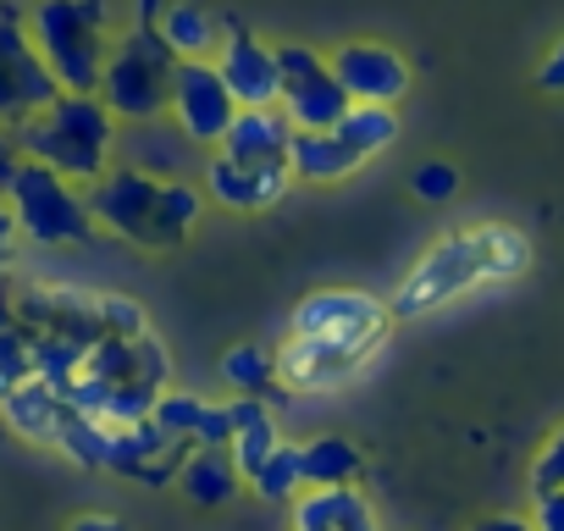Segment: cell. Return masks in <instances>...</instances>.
Listing matches in <instances>:
<instances>
[{
  "instance_id": "6da1fadb",
  "label": "cell",
  "mask_w": 564,
  "mask_h": 531,
  "mask_svg": "<svg viewBox=\"0 0 564 531\" xmlns=\"http://www.w3.org/2000/svg\"><path fill=\"white\" fill-rule=\"evenodd\" d=\"M525 266H531V238H525L520 227L487 221V227L443 232V238L410 266V278L399 283L388 316H393V322L432 316V311H443L448 300H459V294H470V289L520 278Z\"/></svg>"
},
{
  "instance_id": "7a4b0ae2",
  "label": "cell",
  "mask_w": 564,
  "mask_h": 531,
  "mask_svg": "<svg viewBox=\"0 0 564 531\" xmlns=\"http://www.w3.org/2000/svg\"><path fill=\"white\" fill-rule=\"evenodd\" d=\"M111 144H117V117L106 111L100 95H62L45 106L34 122L18 128L23 161H40L62 172L67 183H100L111 172Z\"/></svg>"
},
{
  "instance_id": "3957f363",
  "label": "cell",
  "mask_w": 564,
  "mask_h": 531,
  "mask_svg": "<svg viewBox=\"0 0 564 531\" xmlns=\"http://www.w3.org/2000/svg\"><path fill=\"white\" fill-rule=\"evenodd\" d=\"M29 34L56 73L62 95H100L111 45H106V7L100 0H40Z\"/></svg>"
},
{
  "instance_id": "277c9868",
  "label": "cell",
  "mask_w": 564,
  "mask_h": 531,
  "mask_svg": "<svg viewBox=\"0 0 564 531\" xmlns=\"http://www.w3.org/2000/svg\"><path fill=\"white\" fill-rule=\"evenodd\" d=\"M172 78H177V56L161 40V29H133L100 78V100L117 122H155L172 106Z\"/></svg>"
},
{
  "instance_id": "5b68a950",
  "label": "cell",
  "mask_w": 564,
  "mask_h": 531,
  "mask_svg": "<svg viewBox=\"0 0 564 531\" xmlns=\"http://www.w3.org/2000/svg\"><path fill=\"white\" fill-rule=\"evenodd\" d=\"M7 205L23 227V238L45 243V249H62V243H84L95 232V216H89V199L51 166L40 161H23L12 188H7Z\"/></svg>"
},
{
  "instance_id": "8992f818",
  "label": "cell",
  "mask_w": 564,
  "mask_h": 531,
  "mask_svg": "<svg viewBox=\"0 0 564 531\" xmlns=\"http://www.w3.org/2000/svg\"><path fill=\"white\" fill-rule=\"evenodd\" d=\"M388 327H393V316L377 294H366V289H316V294L300 300L289 338H311V344H327L338 355L371 360L377 344L388 338Z\"/></svg>"
},
{
  "instance_id": "52a82bcc",
  "label": "cell",
  "mask_w": 564,
  "mask_h": 531,
  "mask_svg": "<svg viewBox=\"0 0 564 531\" xmlns=\"http://www.w3.org/2000/svg\"><path fill=\"white\" fill-rule=\"evenodd\" d=\"M276 67H282L276 111L294 122V133H333L355 111V100L333 73V56H322L316 45H276Z\"/></svg>"
},
{
  "instance_id": "ba28073f",
  "label": "cell",
  "mask_w": 564,
  "mask_h": 531,
  "mask_svg": "<svg viewBox=\"0 0 564 531\" xmlns=\"http://www.w3.org/2000/svg\"><path fill=\"white\" fill-rule=\"evenodd\" d=\"M62 100V84H56V73L45 67V56H40V45H34V34H29V23H18V18H0V128H23V122H34L45 106H56Z\"/></svg>"
},
{
  "instance_id": "9c48e42d",
  "label": "cell",
  "mask_w": 564,
  "mask_h": 531,
  "mask_svg": "<svg viewBox=\"0 0 564 531\" xmlns=\"http://www.w3.org/2000/svg\"><path fill=\"white\" fill-rule=\"evenodd\" d=\"M161 177L155 172H144V166H111L100 183H89V216H95V227H106V232H117V238H128V243H139V249H150V232H155V205H161Z\"/></svg>"
},
{
  "instance_id": "30bf717a",
  "label": "cell",
  "mask_w": 564,
  "mask_h": 531,
  "mask_svg": "<svg viewBox=\"0 0 564 531\" xmlns=\"http://www.w3.org/2000/svg\"><path fill=\"white\" fill-rule=\"evenodd\" d=\"M172 117H177V133H183L188 144L221 150L227 128L238 122V100H232V89L221 84L216 62H177V78H172Z\"/></svg>"
},
{
  "instance_id": "8fae6325",
  "label": "cell",
  "mask_w": 564,
  "mask_h": 531,
  "mask_svg": "<svg viewBox=\"0 0 564 531\" xmlns=\"http://www.w3.org/2000/svg\"><path fill=\"white\" fill-rule=\"evenodd\" d=\"M333 73H338V84L355 106H399L404 89H410V62L393 45H377V40L338 45Z\"/></svg>"
},
{
  "instance_id": "7c38bea8",
  "label": "cell",
  "mask_w": 564,
  "mask_h": 531,
  "mask_svg": "<svg viewBox=\"0 0 564 531\" xmlns=\"http://www.w3.org/2000/svg\"><path fill=\"white\" fill-rule=\"evenodd\" d=\"M221 84L232 89L238 111H271L282 100V67H276V45L254 40L249 29H227V45L216 56Z\"/></svg>"
},
{
  "instance_id": "4fadbf2b",
  "label": "cell",
  "mask_w": 564,
  "mask_h": 531,
  "mask_svg": "<svg viewBox=\"0 0 564 531\" xmlns=\"http://www.w3.org/2000/svg\"><path fill=\"white\" fill-rule=\"evenodd\" d=\"M289 183H294L289 166H238L221 150L205 161V188L227 210H265V205H276L282 194H289Z\"/></svg>"
},
{
  "instance_id": "5bb4252c",
  "label": "cell",
  "mask_w": 564,
  "mask_h": 531,
  "mask_svg": "<svg viewBox=\"0 0 564 531\" xmlns=\"http://www.w3.org/2000/svg\"><path fill=\"white\" fill-rule=\"evenodd\" d=\"M289 531H382L360 487H311L289 503Z\"/></svg>"
},
{
  "instance_id": "9a60e30c",
  "label": "cell",
  "mask_w": 564,
  "mask_h": 531,
  "mask_svg": "<svg viewBox=\"0 0 564 531\" xmlns=\"http://www.w3.org/2000/svg\"><path fill=\"white\" fill-rule=\"evenodd\" d=\"M289 144H294V122L271 111H238V122L221 139V155L238 166H289Z\"/></svg>"
},
{
  "instance_id": "2e32d148",
  "label": "cell",
  "mask_w": 564,
  "mask_h": 531,
  "mask_svg": "<svg viewBox=\"0 0 564 531\" xmlns=\"http://www.w3.org/2000/svg\"><path fill=\"white\" fill-rule=\"evenodd\" d=\"M366 360L355 355H338L327 344H311V338H289L276 349V382H289L300 393H327V388H344Z\"/></svg>"
},
{
  "instance_id": "e0dca14e",
  "label": "cell",
  "mask_w": 564,
  "mask_h": 531,
  "mask_svg": "<svg viewBox=\"0 0 564 531\" xmlns=\"http://www.w3.org/2000/svg\"><path fill=\"white\" fill-rule=\"evenodd\" d=\"M67 410H73L67 393L51 388L45 377H34V382H23V388H12V393H0V415H7V426H12L18 437H29V443H56Z\"/></svg>"
},
{
  "instance_id": "ac0fdd59",
  "label": "cell",
  "mask_w": 564,
  "mask_h": 531,
  "mask_svg": "<svg viewBox=\"0 0 564 531\" xmlns=\"http://www.w3.org/2000/svg\"><path fill=\"white\" fill-rule=\"evenodd\" d=\"M161 40L172 45L177 62H216L221 45H227V29L210 7H199V0H172V7L161 12Z\"/></svg>"
},
{
  "instance_id": "d6986e66",
  "label": "cell",
  "mask_w": 564,
  "mask_h": 531,
  "mask_svg": "<svg viewBox=\"0 0 564 531\" xmlns=\"http://www.w3.org/2000/svg\"><path fill=\"white\" fill-rule=\"evenodd\" d=\"M177 487H183L188 503H199V509H221V503L238 498L243 476H238V465H232L227 448H188L183 465H177Z\"/></svg>"
},
{
  "instance_id": "ffe728a7",
  "label": "cell",
  "mask_w": 564,
  "mask_h": 531,
  "mask_svg": "<svg viewBox=\"0 0 564 531\" xmlns=\"http://www.w3.org/2000/svg\"><path fill=\"white\" fill-rule=\"evenodd\" d=\"M366 470V454L355 437L344 432H322L311 443H300V476H305V492L311 487H355Z\"/></svg>"
},
{
  "instance_id": "44dd1931",
  "label": "cell",
  "mask_w": 564,
  "mask_h": 531,
  "mask_svg": "<svg viewBox=\"0 0 564 531\" xmlns=\"http://www.w3.org/2000/svg\"><path fill=\"white\" fill-rule=\"evenodd\" d=\"M355 166H366L338 133H294L289 144V172L294 177H311V183H338L349 177Z\"/></svg>"
},
{
  "instance_id": "7402d4cb",
  "label": "cell",
  "mask_w": 564,
  "mask_h": 531,
  "mask_svg": "<svg viewBox=\"0 0 564 531\" xmlns=\"http://www.w3.org/2000/svg\"><path fill=\"white\" fill-rule=\"evenodd\" d=\"M221 382L238 393V399H265L271 382H276V349L265 344H238L221 355Z\"/></svg>"
},
{
  "instance_id": "603a6c76",
  "label": "cell",
  "mask_w": 564,
  "mask_h": 531,
  "mask_svg": "<svg viewBox=\"0 0 564 531\" xmlns=\"http://www.w3.org/2000/svg\"><path fill=\"white\" fill-rule=\"evenodd\" d=\"M333 133H338L360 161H371V155H382V150L399 139V117H393V106H355Z\"/></svg>"
},
{
  "instance_id": "cb8c5ba5",
  "label": "cell",
  "mask_w": 564,
  "mask_h": 531,
  "mask_svg": "<svg viewBox=\"0 0 564 531\" xmlns=\"http://www.w3.org/2000/svg\"><path fill=\"white\" fill-rule=\"evenodd\" d=\"M199 221V188L194 183H166L161 188V205H155V232H150V249H177L188 238V227Z\"/></svg>"
},
{
  "instance_id": "d4e9b609",
  "label": "cell",
  "mask_w": 564,
  "mask_h": 531,
  "mask_svg": "<svg viewBox=\"0 0 564 531\" xmlns=\"http://www.w3.org/2000/svg\"><path fill=\"white\" fill-rule=\"evenodd\" d=\"M56 448H62L67 459H78L84 470H106L111 426H106V421H95V415H78V410H67V421H62V432H56Z\"/></svg>"
},
{
  "instance_id": "484cf974",
  "label": "cell",
  "mask_w": 564,
  "mask_h": 531,
  "mask_svg": "<svg viewBox=\"0 0 564 531\" xmlns=\"http://www.w3.org/2000/svg\"><path fill=\"white\" fill-rule=\"evenodd\" d=\"M199 415H205V399L199 393H183V388H166L161 399H155V410H150V421L161 426V437L166 443H194V432H199Z\"/></svg>"
},
{
  "instance_id": "4316f807",
  "label": "cell",
  "mask_w": 564,
  "mask_h": 531,
  "mask_svg": "<svg viewBox=\"0 0 564 531\" xmlns=\"http://www.w3.org/2000/svg\"><path fill=\"white\" fill-rule=\"evenodd\" d=\"M254 492L265 498V503H294L300 492H305V476H300V448L294 443H282L260 470H254Z\"/></svg>"
},
{
  "instance_id": "83f0119b",
  "label": "cell",
  "mask_w": 564,
  "mask_h": 531,
  "mask_svg": "<svg viewBox=\"0 0 564 531\" xmlns=\"http://www.w3.org/2000/svg\"><path fill=\"white\" fill-rule=\"evenodd\" d=\"M40 377V360H34V333L23 322L12 327H0V393H12L23 382Z\"/></svg>"
},
{
  "instance_id": "f1b7e54d",
  "label": "cell",
  "mask_w": 564,
  "mask_h": 531,
  "mask_svg": "<svg viewBox=\"0 0 564 531\" xmlns=\"http://www.w3.org/2000/svg\"><path fill=\"white\" fill-rule=\"evenodd\" d=\"M95 322H100V338H117V344H139V338H150L144 305L128 300V294H95Z\"/></svg>"
},
{
  "instance_id": "f546056e",
  "label": "cell",
  "mask_w": 564,
  "mask_h": 531,
  "mask_svg": "<svg viewBox=\"0 0 564 531\" xmlns=\"http://www.w3.org/2000/svg\"><path fill=\"white\" fill-rule=\"evenodd\" d=\"M276 448H282V432H276V415H265V421H254V426H238L227 454H232L238 476H243V481H254V470H260Z\"/></svg>"
},
{
  "instance_id": "4dcf8cb0",
  "label": "cell",
  "mask_w": 564,
  "mask_h": 531,
  "mask_svg": "<svg viewBox=\"0 0 564 531\" xmlns=\"http://www.w3.org/2000/svg\"><path fill=\"white\" fill-rule=\"evenodd\" d=\"M525 481H531V498H542V492H558V487H564V426L536 448V459H531Z\"/></svg>"
},
{
  "instance_id": "1f68e13d",
  "label": "cell",
  "mask_w": 564,
  "mask_h": 531,
  "mask_svg": "<svg viewBox=\"0 0 564 531\" xmlns=\"http://www.w3.org/2000/svg\"><path fill=\"white\" fill-rule=\"evenodd\" d=\"M415 194H421L426 205H443V199L459 194V172H454L448 161H421V166H415Z\"/></svg>"
},
{
  "instance_id": "d6a6232c",
  "label": "cell",
  "mask_w": 564,
  "mask_h": 531,
  "mask_svg": "<svg viewBox=\"0 0 564 531\" xmlns=\"http://www.w3.org/2000/svg\"><path fill=\"white\" fill-rule=\"evenodd\" d=\"M194 448H232V410H227V404H210V399H205Z\"/></svg>"
},
{
  "instance_id": "836d02e7",
  "label": "cell",
  "mask_w": 564,
  "mask_h": 531,
  "mask_svg": "<svg viewBox=\"0 0 564 531\" xmlns=\"http://www.w3.org/2000/svg\"><path fill=\"white\" fill-rule=\"evenodd\" d=\"M18 243H23V227H18L12 205L0 199V283H7V272L18 266Z\"/></svg>"
},
{
  "instance_id": "e575fe53",
  "label": "cell",
  "mask_w": 564,
  "mask_h": 531,
  "mask_svg": "<svg viewBox=\"0 0 564 531\" xmlns=\"http://www.w3.org/2000/svg\"><path fill=\"white\" fill-rule=\"evenodd\" d=\"M531 531H564V487L531 498Z\"/></svg>"
},
{
  "instance_id": "d590c367",
  "label": "cell",
  "mask_w": 564,
  "mask_h": 531,
  "mask_svg": "<svg viewBox=\"0 0 564 531\" xmlns=\"http://www.w3.org/2000/svg\"><path fill=\"white\" fill-rule=\"evenodd\" d=\"M18 166H23V150H18V133H7V128H0V199H7V188H12V177H18Z\"/></svg>"
},
{
  "instance_id": "8d00e7d4",
  "label": "cell",
  "mask_w": 564,
  "mask_h": 531,
  "mask_svg": "<svg viewBox=\"0 0 564 531\" xmlns=\"http://www.w3.org/2000/svg\"><path fill=\"white\" fill-rule=\"evenodd\" d=\"M536 84H542V89H564V40H558V45H553V56L536 67Z\"/></svg>"
},
{
  "instance_id": "74e56055",
  "label": "cell",
  "mask_w": 564,
  "mask_h": 531,
  "mask_svg": "<svg viewBox=\"0 0 564 531\" xmlns=\"http://www.w3.org/2000/svg\"><path fill=\"white\" fill-rule=\"evenodd\" d=\"M67 531H128V520H117V514H78V520H67Z\"/></svg>"
},
{
  "instance_id": "f35d334b",
  "label": "cell",
  "mask_w": 564,
  "mask_h": 531,
  "mask_svg": "<svg viewBox=\"0 0 564 531\" xmlns=\"http://www.w3.org/2000/svg\"><path fill=\"white\" fill-rule=\"evenodd\" d=\"M470 531H531V514H487Z\"/></svg>"
}]
</instances>
